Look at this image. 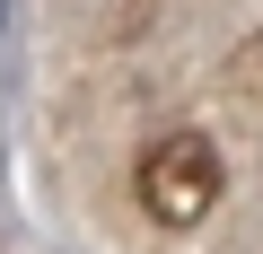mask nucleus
<instances>
[{
    "label": "nucleus",
    "instance_id": "f257e3e1",
    "mask_svg": "<svg viewBox=\"0 0 263 254\" xmlns=\"http://www.w3.org/2000/svg\"><path fill=\"white\" fill-rule=\"evenodd\" d=\"M219 193H228V167H219V149H211L202 132H167V141L141 149V167H132V202H141L158 228L211 219Z\"/></svg>",
    "mask_w": 263,
    "mask_h": 254
}]
</instances>
